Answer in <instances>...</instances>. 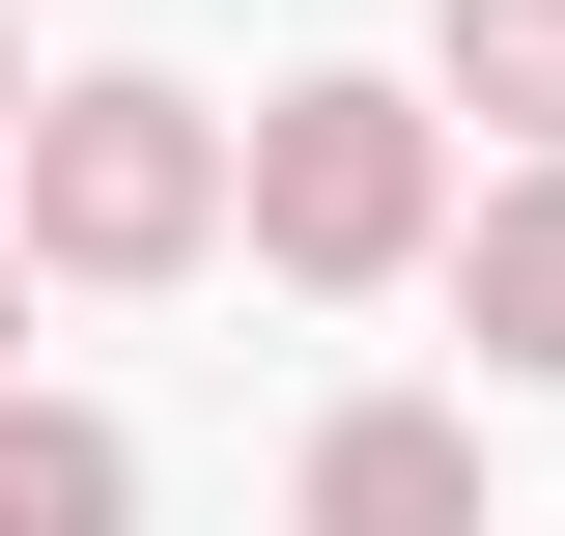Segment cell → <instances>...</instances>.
Wrapping results in <instances>:
<instances>
[{
    "label": "cell",
    "mask_w": 565,
    "mask_h": 536,
    "mask_svg": "<svg viewBox=\"0 0 565 536\" xmlns=\"http://www.w3.org/2000/svg\"><path fill=\"white\" fill-rule=\"evenodd\" d=\"M424 114H481V141L565 170V0H452V29H424Z\"/></svg>",
    "instance_id": "5b68a950"
},
{
    "label": "cell",
    "mask_w": 565,
    "mask_h": 536,
    "mask_svg": "<svg viewBox=\"0 0 565 536\" xmlns=\"http://www.w3.org/2000/svg\"><path fill=\"white\" fill-rule=\"evenodd\" d=\"M452 311H481V367H509V396H565V170H509V199L452 226Z\"/></svg>",
    "instance_id": "277c9868"
},
{
    "label": "cell",
    "mask_w": 565,
    "mask_h": 536,
    "mask_svg": "<svg viewBox=\"0 0 565 536\" xmlns=\"http://www.w3.org/2000/svg\"><path fill=\"white\" fill-rule=\"evenodd\" d=\"M0 536H141V452L85 396H0Z\"/></svg>",
    "instance_id": "8992f818"
},
{
    "label": "cell",
    "mask_w": 565,
    "mask_h": 536,
    "mask_svg": "<svg viewBox=\"0 0 565 536\" xmlns=\"http://www.w3.org/2000/svg\"><path fill=\"white\" fill-rule=\"evenodd\" d=\"M255 255H282V282H424V255H452V141H424V85H367V57L255 85Z\"/></svg>",
    "instance_id": "7a4b0ae2"
},
{
    "label": "cell",
    "mask_w": 565,
    "mask_h": 536,
    "mask_svg": "<svg viewBox=\"0 0 565 536\" xmlns=\"http://www.w3.org/2000/svg\"><path fill=\"white\" fill-rule=\"evenodd\" d=\"M29 114H57V85H29V57H0V199H29Z\"/></svg>",
    "instance_id": "52a82bcc"
},
{
    "label": "cell",
    "mask_w": 565,
    "mask_h": 536,
    "mask_svg": "<svg viewBox=\"0 0 565 536\" xmlns=\"http://www.w3.org/2000/svg\"><path fill=\"white\" fill-rule=\"evenodd\" d=\"M255 226V141L199 85H57L29 114V282H199Z\"/></svg>",
    "instance_id": "6da1fadb"
},
{
    "label": "cell",
    "mask_w": 565,
    "mask_h": 536,
    "mask_svg": "<svg viewBox=\"0 0 565 536\" xmlns=\"http://www.w3.org/2000/svg\"><path fill=\"white\" fill-rule=\"evenodd\" d=\"M311 536H481V424L452 396H340L311 424Z\"/></svg>",
    "instance_id": "3957f363"
},
{
    "label": "cell",
    "mask_w": 565,
    "mask_h": 536,
    "mask_svg": "<svg viewBox=\"0 0 565 536\" xmlns=\"http://www.w3.org/2000/svg\"><path fill=\"white\" fill-rule=\"evenodd\" d=\"M0 339H29V255H0ZM0 396H29V367H0Z\"/></svg>",
    "instance_id": "ba28073f"
}]
</instances>
